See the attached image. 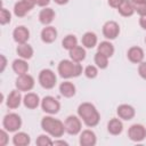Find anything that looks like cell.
<instances>
[{
	"label": "cell",
	"mask_w": 146,
	"mask_h": 146,
	"mask_svg": "<svg viewBox=\"0 0 146 146\" xmlns=\"http://www.w3.org/2000/svg\"><path fill=\"white\" fill-rule=\"evenodd\" d=\"M78 116L82 119L83 123L89 127H96L100 121V114L98 113L97 108L91 103H82L78 107Z\"/></svg>",
	"instance_id": "6da1fadb"
},
{
	"label": "cell",
	"mask_w": 146,
	"mask_h": 146,
	"mask_svg": "<svg viewBox=\"0 0 146 146\" xmlns=\"http://www.w3.org/2000/svg\"><path fill=\"white\" fill-rule=\"evenodd\" d=\"M41 128L46 133L55 138H60L65 132L64 123L60 120L52 117L50 114L41 119Z\"/></svg>",
	"instance_id": "7a4b0ae2"
},
{
	"label": "cell",
	"mask_w": 146,
	"mask_h": 146,
	"mask_svg": "<svg viewBox=\"0 0 146 146\" xmlns=\"http://www.w3.org/2000/svg\"><path fill=\"white\" fill-rule=\"evenodd\" d=\"M57 71L59 76L63 79L78 78L82 74V66L80 63H75L72 59H63L59 62Z\"/></svg>",
	"instance_id": "3957f363"
},
{
	"label": "cell",
	"mask_w": 146,
	"mask_h": 146,
	"mask_svg": "<svg viewBox=\"0 0 146 146\" xmlns=\"http://www.w3.org/2000/svg\"><path fill=\"white\" fill-rule=\"evenodd\" d=\"M38 81L43 89H52L57 83V76L50 68H43L40 71Z\"/></svg>",
	"instance_id": "277c9868"
},
{
	"label": "cell",
	"mask_w": 146,
	"mask_h": 146,
	"mask_svg": "<svg viewBox=\"0 0 146 146\" xmlns=\"http://www.w3.org/2000/svg\"><path fill=\"white\" fill-rule=\"evenodd\" d=\"M2 127L8 132H16L22 127V119L16 113H8L3 116Z\"/></svg>",
	"instance_id": "5b68a950"
},
{
	"label": "cell",
	"mask_w": 146,
	"mask_h": 146,
	"mask_svg": "<svg viewBox=\"0 0 146 146\" xmlns=\"http://www.w3.org/2000/svg\"><path fill=\"white\" fill-rule=\"evenodd\" d=\"M64 125H65V132H67L71 136L79 135L81 132V129H82L81 120L76 115H68L65 119Z\"/></svg>",
	"instance_id": "8992f818"
},
{
	"label": "cell",
	"mask_w": 146,
	"mask_h": 146,
	"mask_svg": "<svg viewBox=\"0 0 146 146\" xmlns=\"http://www.w3.org/2000/svg\"><path fill=\"white\" fill-rule=\"evenodd\" d=\"M41 108L44 113L47 114H50V115H54V114H57L60 110V104L59 102L52 97V96H46L42 98L41 100Z\"/></svg>",
	"instance_id": "52a82bcc"
},
{
	"label": "cell",
	"mask_w": 146,
	"mask_h": 146,
	"mask_svg": "<svg viewBox=\"0 0 146 146\" xmlns=\"http://www.w3.org/2000/svg\"><path fill=\"white\" fill-rule=\"evenodd\" d=\"M128 138L135 143H140L146 138V128L143 124L135 123L128 129Z\"/></svg>",
	"instance_id": "ba28073f"
},
{
	"label": "cell",
	"mask_w": 146,
	"mask_h": 146,
	"mask_svg": "<svg viewBox=\"0 0 146 146\" xmlns=\"http://www.w3.org/2000/svg\"><path fill=\"white\" fill-rule=\"evenodd\" d=\"M15 87L19 91H31L34 87V78L27 73L18 75L15 81Z\"/></svg>",
	"instance_id": "9c48e42d"
},
{
	"label": "cell",
	"mask_w": 146,
	"mask_h": 146,
	"mask_svg": "<svg viewBox=\"0 0 146 146\" xmlns=\"http://www.w3.org/2000/svg\"><path fill=\"white\" fill-rule=\"evenodd\" d=\"M103 35L108 40H114L120 34V26L114 21H108L103 25Z\"/></svg>",
	"instance_id": "30bf717a"
},
{
	"label": "cell",
	"mask_w": 146,
	"mask_h": 146,
	"mask_svg": "<svg viewBox=\"0 0 146 146\" xmlns=\"http://www.w3.org/2000/svg\"><path fill=\"white\" fill-rule=\"evenodd\" d=\"M13 38H14V41L18 44L26 43L27 40L30 39V31L27 27L19 25L17 27H15V30L13 31Z\"/></svg>",
	"instance_id": "8fae6325"
},
{
	"label": "cell",
	"mask_w": 146,
	"mask_h": 146,
	"mask_svg": "<svg viewBox=\"0 0 146 146\" xmlns=\"http://www.w3.org/2000/svg\"><path fill=\"white\" fill-rule=\"evenodd\" d=\"M116 114L120 119L124 120V121H130L135 117L136 111L131 105L128 104H121L117 108H116Z\"/></svg>",
	"instance_id": "7c38bea8"
},
{
	"label": "cell",
	"mask_w": 146,
	"mask_h": 146,
	"mask_svg": "<svg viewBox=\"0 0 146 146\" xmlns=\"http://www.w3.org/2000/svg\"><path fill=\"white\" fill-rule=\"evenodd\" d=\"M79 143L81 146H95L97 143V137L96 133L92 130H83L80 133V138H79Z\"/></svg>",
	"instance_id": "4fadbf2b"
},
{
	"label": "cell",
	"mask_w": 146,
	"mask_h": 146,
	"mask_svg": "<svg viewBox=\"0 0 146 146\" xmlns=\"http://www.w3.org/2000/svg\"><path fill=\"white\" fill-rule=\"evenodd\" d=\"M23 102V97L21 95V91L18 89H15L13 90L8 97H7V100H6V105L8 108L10 110H15V108H18L21 103Z\"/></svg>",
	"instance_id": "5bb4252c"
},
{
	"label": "cell",
	"mask_w": 146,
	"mask_h": 146,
	"mask_svg": "<svg viewBox=\"0 0 146 146\" xmlns=\"http://www.w3.org/2000/svg\"><path fill=\"white\" fill-rule=\"evenodd\" d=\"M144 50L140 48V47H137V46H133V47H130L127 51V57L128 59L133 63V64H139L143 62L144 59Z\"/></svg>",
	"instance_id": "9a60e30c"
},
{
	"label": "cell",
	"mask_w": 146,
	"mask_h": 146,
	"mask_svg": "<svg viewBox=\"0 0 146 146\" xmlns=\"http://www.w3.org/2000/svg\"><path fill=\"white\" fill-rule=\"evenodd\" d=\"M40 36H41L42 42H44V43H52L57 39V30L54 26L47 25L46 27L42 29Z\"/></svg>",
	"instance_id": "2e32d148"
},
{
	"label": "cell",
	"mask_w": 146,
	"mask_h": 146,
	"mask_svg": "<svg viewBox=\"0 0 146 146\" xmlns=\"http://www.w3.org/2000/svg\"><path fill=\"white\" fill-rule=\"evenodd\" d=\"M23 104L26 108L29 110H34L40 104H41V100L39 98V96L34 92H27L24 97H23Z\"/></svg>",
	"instance_id": "e0dca14e"
},
{
	"label": "cell",
	"mask_w": 146,
	"mask_h": 146,
	"mask_svg": "<svg viewBox=\"0 0 146 146\" xmlns=\"http://www.w3.org/2000/svg\"><path fill=\"white\" fill-rule=\"evenodd\" d=\"M55 18V11L52 8L49 7H44L43 9H41V11L39 13V22L41 24H43L44 26L49 25L52 23Z\"/></svg>",
	"instance_id": "ac0fdd59"
},
{
	"label": "cell",
	"mask_w": 146,
	"mask_h": 146,
	"mask_svg": "<svg viewBox=\"0 0 146 146\" xmlns=\"http://www.w3.org/2000/svg\"><path fill=\"white\" fill-rule=\"evenodd\" d=\"M107 131L113 136H119L123 131V123L122 121L116 117H113L107 123Z\"/></svg>",
	"instance_id": "d6986e66"
},
{
	"label": "cell",
	"mask_w": 146,
	"mask_h": 146,
	"mask_svg": "<svg viewBox=\"0 0 146 146\" xmlns=\"http://www.w3.org/2000/svg\"><path fill=\"white\" fill-rule=\"evenodd\" d=\"M59 92H60V95H62L63 97H65V98H71V97H73V96L75 95L76 88H75V86H74L72 82H70V81H64V82H62V83L59 84Z\"/></svg>",
	"instance_id": "ffe728a7"
},
{
	"label": "cell",
	"mask_w": 146,
	"mask_h": 146,
	"mask_svg": "<svg viewBox=\"0 0 146 146\" xmlns=\"http://www.w3.org/2000/svg\"><path fill=\"white\" fill-rule=\"evenodd\" d=\"M117 11L123 17H130L135 13V6L131 0H123L122 3L119 6Z\"/></svg>",
	"instance_id": "44dd1931"
},
{
	"label": "cell",
	"mask_w": 146,
	"mask_h": 146,
	"mask_svg": "<svg viewBox=\"0 0 146 146\" xmlns=\"http://www.w3.org/2000/svg\"><path fill=\"white\" fill-rule=\"evenodd\" d=\"M68 55H70V58H71L73 62H75V63H81L82 60H84L87 52H86L84 47L76 46V47H74L73 49H71V50L68 51Z\"/></svg>",
	"instance_id": "7402d4cb"
},
{
	"label": "cell",
	"mask_w": 146,
	"mask_h": 146,
	"mask_svg": "<svg viewBox=\"0 0 146 146\" xmlns=\"http://www.w3.org/2000/svg\"><path fill=\"white\" fill-rule=\"evenodd\" d=\"M13 71L17 74V75H22V74H26L29 71V64L26 62V59L23 58H17L11 64Z\"/></svg>",
	"instance_id": "603a6c76"
},
{
	"label": "cell",
	"mask_w": 146,
	"mask_h": 146,
	"mask_svg": "<svg viewBox=\"0 0 146 146\" xmlns=\"http://www.w3.org/2000/svg\"><path fill=\"white\" fill-rule=\"evenodd\" d=\"M16 52L17 55L23 58V59H31L33 57V48L29 44V43H22V44H18L17 48H16Z\"/></svg>",
	"instance_id": "cb8c5ba5"
},
{
	"label": "cell",
	"mask_w": 146,
	"mask_h": 146,
	"mask_svg": "<svg viewBox=\"0 0 146 146\" xmlns=\"http://www.w3.org/2000/svg\"><path fill=\"white\" fill-rule=\"evenodd\" d=\"M81 42H82V46L84 48H88V49H92L94 47H96L97 44V35L96 33L94 32H86L83 35H82V39H81Z\"/></svg>",
	"instance_id": "d4e9b609"
},
{
	"label": "cell",
	"mask_w": 146,
	"mask_h": 146,
	"mask_svg": "<svg viewBox=\"0 0 146 146\" xmlns=\"http://www.w3.org/2000/svg\"><path fill=\"white\" fill-rule=\"evenodd\" d=\"M31 143V137L26 132H16L13 137V144L15 146H27Z\"/></svg>",
	"instance_id": "484cf974"
},
{
	"label": "cell",
	"mask_w": 146,
	"mask_h": 146,
	"mask_svg": "<svg viewBox=\"0 0 146 146\" xmlns=\"http://www.w3.org/2000/svg\"><path fill=\"white\" fill-rule=\"evenodd\" d=\"M97 51L102 52L103 55H105V56H107L110 58V57H112L114 55V46L110 41H102L98 44V50Z\"/></svg>",
	"instance_id": "4316f807"
},
{
	"label": "cell",
	"mask_w": 146,
	"mask_h": 146,
	"mask_svg": "<svg viewBox=\"0 0 146 146\" xmlns=\"http://www.w3.org/2000/svg\"><path fill=\"white\" fill-rule=\"evenodd\" d=\"M76 46H78V39L73 34H68V35L64 36V39L62 40V47L68 51Z\"/></svg>",
	"instance_id": "83f0119b"
},
{
	"label": "cell",
	"mask_w": 146,
	"mask_h": 146,
	"mask_svg": "<svg viewBox=\"0 0 146 146\" xmlns=\"http://www.w3.org/2000/svg\"><path fill=\"white\" fill-rule=\"evenodd\" d=\"M94 60H95L96 66H97L98 68H100V70H105V68H107V66H108V57L105 56V55H103V54L99 52V51H97V52L95 54Z\"/></svg>",
	"instance_id": "f1b7e54d"
},
{
	"label": "cell",
	"mask_w": 146,
	"mask_h": 146,
	"mask_svg": "<svg viewBox=\"0 0 146 146\" xmlns=\"http://www.w3.org/2000/svg\"><path fill=\"white\" fill-rule=\"evenodd\" d=\"M29 11H30V8L22 0L21 1H17L15 3V6H14V14L17 17H24Z\"/></svg>",
	"instance_id": "f546056e"
},
{
	"label": "cell",
	"mask_w": 146,
	"mask_h": 146,
	"mask_svg": "<svg viewBox=\"0 0 146 146\" xmlns=\"http://www.w3.org/2000/svg\"><path fill=\"white\" fill-rule=\"evenodd\" d=\"M11 21V14L8 9L6 8H1L0 10V24L1 25H6L8 23H10Z\"/></svg>",
	"instance_id": "4dcf8cb0"
},
{
	"label": "cell",
	"mask_w": 146,
	"mask_h": 146,
	"mask_svg": "<svg viewBox=\"0 0 146 146\" xmlns=\"http://www.w3.org/2000/svg\"><path fill=\"white\" fill-rule=\"evenodd\" d=\"M86 78L88 79H95L98 75V67L95 65H88L83 71Z\"/></svg>",
	"instance_id": "1f68e13d"
},
{
	"label": "cell",
	"mask_w": 146,
	"mask_h": 146,
	"mask_svg": "<svg viewBox=\"0 0 146 146\" xmlns=\"http://www.w3.org/2000/svg\"><path fill=\"white\" fill-rule=\"evenodd\" d=\"M35 144L38 146H49V145H54V141L47 135H40V136H38Z\"/></svg>",
	"instance_id": "d6a6232c"
},
{
	"label": "cell",
	"mask_w": 146,
	"mask_h": 146,
	"mask_svg": "<svg viewBox=\"0 0 146 146\" xmlns=\"http://www.w3.org/2000/svg\"><path fill=\"white\" fill-rule=\"evenodd\" d=\"M135 6V11L139 16H146V1L139 5H133Z\"/></svg>",
	"instance_id": "836d02e7"
},
{
	"label": "cell",
	"mask_w": 146,
	"mask_h": 146,
	"mask_svg": "<svg viewBox=\"0 0 146 146\" xmlns=\"http://www.w3.org/2000/svg\"><path fill=\"white\" fill-rule=\"evenodd\" d=\"M8 131L6 129H1L0 130V146H6L8 144Z\"/></svg>",
	"instance_id": "e575fe53"
},
{
	"label": "cell",
	"mask_w": 146,
	"mask_h": 146,
	"mask_svg": "<svg viewBox=\"0 0 146 146\" xmlns=\"http://www.w3.org/2000/svg\"><path fill=\"white\" fill-rule=\"evenodd\" d=\"M138 74L141 79L146 80V62H141L138 65Z\"/></svg>",
	"instance_id": "d590c367"
},
{
	"label": "cell",
	"mask_w": 146,
	"mask_h": 146,
	"mask_svg": "<svg viewBox=\"0 0 146 146\" xmlns=\"http://www.w3.org/2000/svg\"><path fill=\"white\" fill-rule=\"evenodd\" d=\"M122 1L123 0H108L107 2H108V6L110 7H112V8H119V6L122 3Z\"/></svg>",
	"instance_id": "8d00e7d4"
},
{
	"label": "cell",
	"mask_w": 146,
	"mask_h": 146,
	"mask_svg": "<svg viewBox=\"0 0 146 146\" xmlns=\"http://www.w3.org/2000/svg\"><path fill=\"white\" fill-rule=\"evenodd\" d=\"M0 58H1V67H0V72L2 73V72L5 71V68H6V66H7V58L5 57V55H1Z\"/></svg>",
	"instance_id": "74e56055"
},
{
	"label": "cell",
	"mask_w": 146,
	"mask_h": 146,
	"mask_svg": "<svg viewBox=\"0 0 146 146\" xmlns=\"http://www.w3.org/2000/svg\"><path fill=\"white\" fill-rule=\"evenodd\" d=\"M29 8H30V10H32L33 8H34V6L36 5V2H35V0H22Z\"/></svg>",
	"instance_id": "f35d334b"
},
{
	"label": "cell",
	"mask_w": 146,
	"mask_h": 146,
	"mask_svg": "<svg viewBox=\"0 0 146 146\" xmlns=\"http://www.w3.org/2000/svg\"><path fill=\"white\" fill-rule=\"evenodd\" d=\"M35 2H36V6L44 8L50 3V0H35Z\"/></svg>",
	"instance_id": "ab89813d"
},
{
	"label": "cell",
	"mask_w": 146,
	"mask_h": 146,
	"mask_svg": "<svg viewBox=\"0 0 146 146\" xmlns=\"http://www.w3.org/2000/svg\"><path fill=\"white\" fill-rule=\"evenodd\" d=\"M139 25L141 29L146 30V16H140L139 18Z\"/></svg>",
	"instance_id": "60d3db41"
},
{
	"label": "cell",
	"mask_w": 146,
	"mask_h": 146,
	"mask_svg": "<svg viewBox=\"0 0 146 146\" xmlns=\"http://www.w3.org/2000/svg\"><path fill=\"white\" fill-rule=\"evenodd\" d=\"M54 145H63V146H68V143L65 140H55Z\"/></svg>",
	"instance_id": "b9f144b4"
},
{
	"label": "cell",
	"mask_w": 146,
	"mask_h": 146,
	"mask_svg": "<svg viewBox=\"0 0 146 146\" xmlns=\"http://www.w3.org/2000/svg\"><path fill=\"white\" fill-rule=\"evenodd\" d=\"M55 1V3H57V5H59V6H64V5H66L70 0H54Z\"/></svg>",
	"instance_id": "7bdbcfd3"
},
{
	"label": "cell",
	"mask_w": 146,
	"mask_h": 146,
	"mask_svg": "<svg viewBox=\"0 0 146 146\" xmlns=\"http://www.w3.org/2000/svg\"><path fill=\"white\" fill-rule=\"evenodd\" d=\"M131 1H132V3H133V5H139V3L145 2L146 0H131Z\"/></svg>",
	"instance_id": "ee69618b"
},
{
	"label": "cell",
	"mask_w": 146,
	"mask_h": 146,
	"mask_svg": "<svg viewBox=\"0 0 146 146\" xmlns=\"http://www.w3.org/2000/svg\"><path fill=\"white\" fill-rule=\"evenodd\" d=\"M145 43H146V38H145Z\"/></svg>",
	"instance_id": "f6af8a7d"
}]
</instances>
